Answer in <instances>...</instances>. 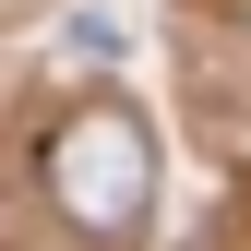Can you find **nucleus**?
I'll return each mask as SVG.
<instances>
[{"instance_id": "f257e3e1", "label": "nucleus", "mask_w": 251, "mask_h": 251, "mask_svg": "<svg viewBox=\"0 0 251 251\" xmlns=\"http://www.w3.org/2000/svg\"><path fill=\"white\" fill-rule=\"evenodd\" d=\"M48 179H60V203H72L96 239H120V227L144 215V192H155V144H144V120H132V108H84L72 132H60Z\"/></svg>"}]
</instances>
